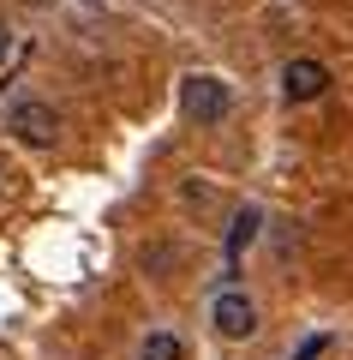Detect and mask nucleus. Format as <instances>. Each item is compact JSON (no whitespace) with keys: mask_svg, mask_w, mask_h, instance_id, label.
Masks as SVG:
<instances>
[{"mask_svg":"<svg viewBox=\"0 0 353 360\" xmlns=\"http://www.w3.org/2000/svg\"><path fill=\"white\" fill-rule=\"evenodd\" d=\"M25 6H42V0H25Z\"/></svg>","mask_w":353,"mask_h":360,"instance_id":"1a4fd4ad","label":"nucleus"},{"mask_svg":"<svg viewBox=\"0 0 353 360\" xmlns=\"http://www.w3.org/2000/svg\"><path fill=\"white\" fill-rule=\"evenodd\" d=\"M258 229H264V210H258V205L234 210V229H227V264H240V252L258 240Z\"/></svg>","mask_w":353,"mask_h":360,"instance_id":"39448f33","label":"nucleus"},{"mask_svg":"<svg viewBox=\"0 0 353 360\" xmlns=\"http://www.w3.org/2000/svg\"><path fill=\"white\" fill-rule=\"evenodd\" d=\"M180 108H186L192 127H222L227 108H234V90H227L215 72H186V84H180Z\"/></svg>","mask_w":353,"mask_h":360,"instance_id":"f03ea898","label":"nucleus"},{"mask_svg":"<svg viewBox=\"0 0 353 360\" xmlns=\"http://www.w3.org/2000/svg\"><path fill=\"white\" fill-rule=\"evenodd\" d=\"M13 49V25H6V13H0V54Z\"/></svg>","mask_w":353,"mask_h":360,"instance_id":"6e6552de","label":"nucleus"},{"mask_svg":"<svg viewBox=\"0 0 353 360\" xmlns=\"http://www.w3.org/2000/svg\"><path fill=\"white\" fill-rule=\"evenodd\" d=\"M6 132H13L25 150H54L60 144V108L42 103V96H18L6 108Z\"/></svg>","mask_w":353,"mask_h":360,"instance_id":"f257e3e1","label":"nucleus"},{"mask_svg":"<svg viewBox=\"0 0 353 360\" xmlns=\"http://www.w3.org/2000/svg\"><path fill=\"white\" fill-rule=\"evenodd\" d=\"M324 348H329V330H317V336H305V342L293 348V360H317Z\"/></svg>","mask_w":353,"mask_h":360,"instance_id":"0eeeda50","label":"nucleus"},{"mask_svg":"<svg viewBox=\"0 0 353 360\" xmlns=\"http://www.w3.org/2000/svg\"><path fill=\"white\" fill-rule=\"evenodd\" d=\"M324 90H329V66H324V60L293 54V60L281 66V96H288V103H317Z\"/></svg>","mask_w":353,"mask_h":360,"instance_id":"20e7f679","label":"nucleus"},{"mask_svg":"<svg viewBox=\"0 0 353 360\" xmlns=\"http://www.w3.org/2000/svg\"><path fill=\"white\" fill-rule=\"evenodd\" d=\"M138 360H186V342H180L174 330H150L138 342Z\"/></svg>","mask_w":353,"mask_h":360,"instance_id":"423d86ee","label":"nucleus"},{"mask_svg":"<svg viewBox=\"0 0 353 360\" xmlns=\"http://www.w3.org/2000/svg\"><path fill=\"white\" fill-rule=\"evenodd\" d=\"M258 300L246 295V288H222V295L210 300V330L222 336V342H252L258 336Z\"/></svg>","mask_w":353,"mask_h":360,"instance_id":"7ed1b4c3","label":"nucleus"}]
</instances>
